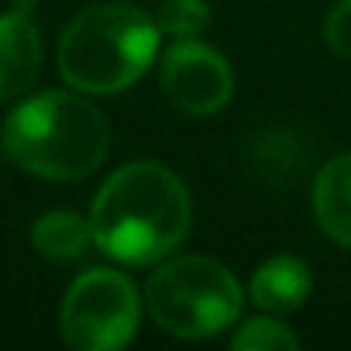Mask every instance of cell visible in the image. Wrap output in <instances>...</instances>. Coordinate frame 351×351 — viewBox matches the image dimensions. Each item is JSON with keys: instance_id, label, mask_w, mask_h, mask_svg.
<instances>
[{"instance_id": "6da1fadb", "label": "cell", "mask_w": 351, "mask_h": 351, "mask_svg": "<svg viewBox=\"0 0 351 351\" xmlns=\"http://www.w3.org/2000/svg\"><path fill=\"white\" fill-rule=\"evenodd\" d=\"M193 200L183 180L158 162H128L93 197V245L124 265H155L190 234Z\"/></svg>"}, {"instance_id": "7a4b0ae2", "label": "cell", "mask_w": 351, "mask_h": 351, "mask_svg": "<svg viewBox=\"0 0 351 351\" xmlns=\"http://www.w3.org/2000/svg\"><path fill=\"white\" fill-rule=\"evenodd\" d=\"M4 148L14 165L42 180H86L107 158L110 124L86 97L45 90L8 114Z\"/></svg>"}, {"instance_id": "3957f363", "label": "cell", "mask_w": 351, "mask_h": 351, "mask_svg": "<svg viewBox=\"0 0 351 351\" xmlns=\"http://www.w3.org/2000/svg\"><path fill=\"white\" fill-rule=\"evenodd\" d=\"M158 35V25L131 4L86 8L59 38V73L80 93H121L155 62Z\"/></svg>"}, {"instance_id": "277c9868", "label": "cell", "mask_w": 351, "mask_h": 351, "mask_svg": "<svg viewBox=\"0 0 351 351\" xmlns=\"http://www.w3.org/2000/svg\"><path fill=\"white\" fill-rule=\"evenodd\" d=\"M241 286L231 269L207 255L162 258L145 282V306L152 320L176 337H214L238 324Z\"/></svg>"}, {"instance_id": "5b68a950", "label": "cell", "mask_w": 351, "mask_h": 351, "mask_svg": "<svg viewBox=\"0 0 351 351\" xmlns=\"http://www.w3.org/2000/svg\"><path fill=\"white\" fill-rule=\"evenodd\" d=\"M141 296L131 276L117 269L83 272L62 300L59 327L76 351H114L138 334Z\"/></svg>"}, {"instance_id": "8992f818", "label": "cell", "mask_w": 351, "mask_h": 351, "mask_svg": "<svg viewBox=\"0 0 351 351\" xmlns=\"http://www.w3.org/2000/svg\"><path fill=\"white\" fill-rule=\"evenodd\" d=\"M158 83H162L165 100L176 110L193 114V117L224 110L234 93V73L228 59L197 38H176L165 49Z\"/></svg>"}, {"instance_id": "52a82bcc", "label": "cell", "mask_w": 351, "mask_h": 351, "mask_svg": "<svg viewBox=\"0 0 351 351\" xmlns=\"http://www.w3.org/2000/svg\"><path fill=\"white\" fill-rule=\"evenodd\" d=\"M42 69V35L28 11L0 14V104L32 90Z\"/></svg>"}, {"instance_id": "ba28073f", "label": "cell", "mask_w": 351, "mask_h": 351, "mask_svg": "<svg viewBox=\"0 0 351 351\" xmlns=\"http://www.w3.org/2000/svg\"><path fill=\"white\" fill-rule=\"evenodd\" d=\"M317 228L341 248H351V152L334 155L313 180Z\"/></svg>"}, {"instance_id": "9c48e42d", "label": "cell", "mask_w": 351, "mask_h": 351, "mask_svg": "<svg viewBox=\"0 0 351 351\" xmlns=\"http://www.w3.org/2000/svg\"><path fill=\"white\" fill-rule=\"evenodd\" d=\"M310 289H313L310 265L296 255H276V258L262 262L248 282V296L255 300V306H262L269 313L300 310L306 303Z\"/></svg>"}, {"instance_id": "30bf717a", "label": "cell", "mask_w": 351, "mask_h": 351, "mask_svg": "<svg viewBox=\"0 0 351 351\" xmlns=\"http://www.w3.org/2000/svg\"><path fill=\"white\" fill-rule=\"evenodd\" d=\"M32 245L38 255H45L52 262H69L93 245L90 217H80L76 210H49L35 221Z\"/></svg>"}, {"instance_id": "8fae6325", "label": "cell", "mask_w": 351, "mask_h": 351, "mask_svg": "<svg viewBox=\"0 0 351 351\" xmlns=\"http://www.w3.org/2000/svg\"><path fill=\"white\" fill-rule=\"evenodd\" d=\"M155 25L169 38H197L210 25V4L207 0H162Z\"/></svg>"}, {"instance_id": "7c38bea8", "label": "cell", "mask_w": 351, "mask_h": 351, "mask_svg": "<svg viewBox=\"0 0 351 351\" xmlns=\"http://www.w3.org/2000/svg\"><path fill=\"white\" fill-rule=\"evenodd\" d=\"M231 348H238V351H279V348H300V337L272 317H255V320H245L231 334Z\"/></svg>"}, {"instance_id": "4fadbf2b", "label": "cell", "mask_w": 351, "mask_h": 351, "mask_svg": "<svg viewBox=\"0 0 351 351\" xmlns=\"http://www.w3.org/2000/svg\"><path fill=\"white\" fill-rule=\"evenodd\" d=\"M324 42L334 56L351 59V0H337L324 21Z\"/></svg>"}]
</instances>
